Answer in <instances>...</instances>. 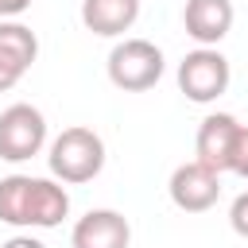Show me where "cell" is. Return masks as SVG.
<instances>
[{
	"instance_id": "cell-1",
	"label": "cell",
	"mask_w": 248,
	"mask_h": 248,
	"mask_svg": "<svg viewBox=\"0 0 248 248\" xmlns=\"http://www.w3.org/2000/svg\"><path fill=\"white\" fill-rule=\"evenodd\" d=\"M46 163H50V174L78 186V182H89L101 174L105 167V140L93 132V128H62L54 140H50V151H46Z\"/></svg>"
},
{
	"instance_id": "cell-2",
	"label": "cell",
	"mask_w": 248,
	"mask_h": 248,
	"mask_svg": "<svg viewBox=\"0 0 248 248\" xmlns=\"http://www.w3.org/2000/svg\"><path fill=\"white\" fill-rule=\"evenodd\" d=\"M163 50L147 39H124L108 50V81L124 93H143L163 78Z\"/></svg>"
},
{
	"instance_id": "cell-3",
	"label": "cell",
	"mask_w": 248,
	"mask_h": 248,
	"mask_svg": "<svg viewBox=\"0 0 248 248\" xmlns=\"http://www.w3.org/2000/svg\"><path fill=\"white\" fill-rule=\"evenodd\" d=\"M229 58L217 46H198L178 62V89L194 101V105H209L229 89Z\"/></svg>"
},
{
	"instance_id": "cell-4",
	"label": "cell",
	"mask_w": 248,
	"mask_h": 248,
	"mask_svg": "<svg viewBox=\"0 0 248 248\" xmlns=\"http://www.w3.org/2000/svg\"><path fill=\"white\" fill-rule=\"evenodd\" d=\"M43 143H46V116L35 105L19 101L0 112V159L23 163V159L39 155Z\"/></svg>"
},
{
	"instance_id": "cell-5",
	"label": "cell",
	"mask_w": 248,
	"mask_h": 248,
	"mask_svg": "<svg viewBox=\"0 0 248 248\" xmlns=\"http://www.w3.org/2000/svg\"><path fill=\"white\" fill-rule=\"evenodd\" d=\"M167 194H170V202H174L178 209H186V213H205V209H213L217 198H221V174L209 170L205 163L190 159V163L174 167V174H170V182H167Z\"/></svg>"
},
{
	"instance_id": "cell-6",
	"label": "cell",
	"mask_w": 248,
	"mask_h": 248,
	"mask_svg": "<svg viewBox=\"0 0 248 248\" xmlns=\"http://www.w3.org/2000/svg\"><path fill=\"white\" fill-rule=\"evenodd\" d=\"M236 136H240V120L229 116V112H209L198 128V140H194V151H198V163H205L209 170L225 174L232 167V147H236Z\"/></svg>"
},
{
	"instance_id": "cell-7",
	"label": "cell",
	"mask_w": 248,
	"mask_h": 248,
	"mask_svg": "<svg viewBox=\"0 0 248 248\" xmlns=\"http://www.w3.org/2000/svg\"><path fill=\"white\" fill-rule=\"evenodd\" d=\"M232 0H186L182 27L198 46H217L232 31Z\"/></svg>"
},
{
	"instance_id": "cell-8",
	"label": "cell",
	"mask_w": 248,
	"mask_h": 248,
	"mask_svg": "<svg viewBox=\"0 0 248 248\" xmlns=\"http://www.w3.org/2000/svg\"><path fill=\"white\" fill-rule=\"evenodd\" d=\"M128 240H132V225L116 209H89L70 232L74 248H128Z\"/></svg>"
},
{
	"instance_id": "cell-9",
	"label": "cell",
	"mask_w": 248,
	"mask_h": 248,
	"mask_svg": "<svg viewBox=\"0 0 248 248\" xmlns=\"http://www.w3.org/2000/svg\"><path fill=\"white\" fill-rule=\"evenodd\" d=\"M140 16V0H81V23L93 35L116 39L124 35Z\"/></svg>"
},
{
	"instance_id": "cell-10",
	"label": "cell",
	"mask_w": 248,
	"mask_h": 248,
	"mask_svg": "<svg viewBox=\"0 0 248 248\" xmlns=\"http://www.w3.org/2000/svg\"><path fill=\"white\" fill-rule=\"evenodd\" d=\"M70 213V194L66 186L50 178H31V198H27V225L31 229H54Z\"/></svg>"
},
{
	"instance_id": "cell-11",
	"label": "cell",
	"mask_w": 248,
	"mask_h": 248,
	"mask_svg": "<svg viewBox=\"0 0 248 248\" xmlns=\"http://www.w3.org/2000/svg\"><path fill=\"white\" fill-rule=\"evenodd\" d=\"M27 198H31V174L0 178V221L23 229L27 225Z\"/></svg>"
},
{
	"instance_id": "cell-12",
	"label": "cell",
	"mask_w": 248,
	"mask_h": 248,
	"mask_svg": "<svg viewBox=\"0 0 248 248\" xmlns=\"http://www.w3.org/2000/svg\"><path fill=\"white\" fill-rule=\"evenodd\" d=\"M0 50L12 54L23 70H31V62L39 58V39L27 23H16V19H0Z\"/></svg>"
},
{
	"instance_id": "cell-13",
	"label": "cell",
	"mask_w": 248,
	"mask_h": 248,
	"mask_svg": "<svg viewBox=\"0 0 248 248\" xmlns=\"http://www.w3.org/2000/svg\"><path fill=\"white\" fill-rule=\"evenodd\" d=\"M229 225H232V232H236V236H244V240H248V190L232 198V205H229Z\"/></svg>"
},
{
	"instance_id": "cell-14",
	"label": "cell",
	"mask_w": 248,
	"mask_h": 248,
	"mask_svg": "<svg viewBox=\"0 0 248 248\" xmlns=\"http://www.w3.org/2000/svg\"><path fill=\"white\" fill-rule=\"evenodd\" d=\"M23 74H27V70H23V66H19L12 54H4V50H0V93H8V89H12V85L23 78Z\"/></svg>"
},
{
	"instance_id": "cell-15",
	"label": "cell",
	"mask_w": 248,
	"mask_h": 248,
	"mask_svg": "<svg viewBox=\"0 0 248 248\" xmlns=\"http://www.w3.org/2000/svg\"><path fill=\"white\" fill-rule=\"evenodd\" d=\"M229 170H236L240 178H248V128L240 124V136H236V147H232V167Z\"/></svg>"
},
{
	"instance_id": "cell-16",
	"label": "cell",
	"mask_w": 248,
	"mask_h": 248,
	"mask_svg": "<svg viewBox=\"0 0 248 248\" xmlns=\"http://www.w3.org/2000/svg\"><path fill=\"white\" fill-rule=\"evenodd\" d=\"M31 8V0H0V19H16Z\"/></svg>"
},
{
	"instance_id": "cell-17",
	"label": "cell",
	"mask_w": 248,
	"mask_h": 248,
	"mask_svg": "<svg viewBox=\"0 0 248 248\" xmlns=\"http://www.w3.org/2000/svg\"><path fill=\"white\" fill-rule=\"evenodd\" d=\"M0 248H46V244L35 240V236H12V240H4Z\"/></svg>"
}]
</instances>
